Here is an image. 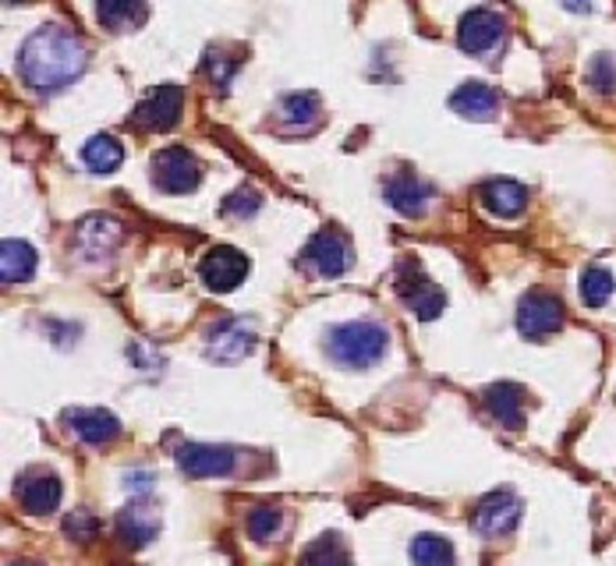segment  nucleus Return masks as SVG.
I'll return each mask as SVG.
<instances>
[{
  "label": "nucleus",
  "mask_w": 616,
  "mask_h": 566,
  "mask_svg": "<svg viewBox=\"0 0 616 566\" xmlns=\"http://www.w3.org/2000/svg\"><path fill=\"white\" fill-rule=\"evenodd\" d=\"M89 64V47L64 25H43L18 50V75L36 92H57L72 86Z\"/></svg>",
  "instance_id": "obj_1"
},
{
  "label": "nucleus",
  "mask_w": 616,
  "mask_h": 566,
  "mask_svg": "<svg viewBox=\"0 0 616 566\" xmlns=\"http://www.w3.org/2000/svg\"><path fill=\"white\" fill-rule=\"evenodd\" d=\"M390 347V333L380 322L358 319V322H341L326 336V355L344 369H372Z\"/></svg>",
  "instance_id": "obj_2"
},
{
  "label": "nucleus",
  "mask_w": 616,
  "mask_h": 566,
  "mask_svg": "<svg viewBox=\"0 0 616 566\" xmlns=\"http://www.w3.org/2000/svg\"><path fill=\"white\" fill-rule=\"evenodd\" d=\"M301 266L312 276L337 280L351 269V241H347L341 227H323V231L308 237V245L301 252Z\"/></svg>",
  "instance_id": "obj_3"
},
{
  "label": "nucleus",
  "mask_w": 616,
  "mask_h": 566,
  "mask_svg": "<svg viewBox=\"0 0 616 566\" xmlns=\"http://www.w3.org/2000/svg\"><path fill=\"white\" fill-rule=\"evenodd\" d=\"M397 294H400V301H405L422 322L439 319V316H444V308H447V294L422 273V266L414 259H400L397 262Z\"/></svg>",
  "instance_id": "obj_4"
},
{
  "label": "nucleus",
  "mask_w": 616,
  "mask_h": 566,
  "mask_svg": "<svg viewBox=\"0 0 616 566\" xmlns=\"http://www.w3.org/2000/svg\"><path fill=\"white\" fill-rule=\"evenodd\" d=\"M150 178L159 192L167 195H189L203 181V164L184 150V145H170V150H159L153 156V167H150Z\"/></svg>",
  "instance_id": "obj_5"
},
{
  "label": "nucleus",
  "mask_w": 616,
  "mask_h": 566,
  "mask_svg": "<svg viewBox=\"0 0 616 566\" xmlns=\"http://www.w3.org/2000/svg\"><path fill=\"white\" fill-rule=\"evenodd\" d=\"M248 269H252V262L245 252H238L231 245H217L203 255V262H198V280L206 283V291L227 294L245 283Z\"/></svg>",
  "instance_id": "obj_6"
},
{
  "label": "nucleus",
  "mask_w": 616,
  "mask_h": 566,
  "mask_svg": "<svg viewBox=\"0 0 616 566\" xmlns=\"http://www.w3.org/2000/svg\"><path fill=\"white\" fill-rule=\"evenodd\" d=\"M564 326V301L549 291H528L517 305V330L528 340H542V336L556 333Z\"/></svg>",
  "instance_id": "obj_7"
},
{
  "label": "nucleus",
  "mask_w": 616,
  "mask_h": 566,
  "mask_svg": "<svg viewBox=\"0 0 616 566\" xmlns=\"http://www.w3.org/2000/svg\"><path fill=\"white\" fill-rule=\"evenodd\" d=\"M184 114V92L178 86H159L131 111V125L142 131H170Z\"/></svg>",
  "instance_id": "obj_8"
},
{
  "label": "nucleus",
  "mask_w": 616,
  "mask_h": 566,
  "mask_svg": "<svg viewBox=\"0 0 616 566\" xmlns=\"http://www.w3.org/2000/svg\"><path fill=\"white\" fill-rule=\"evenodd\" d=\"M256 347V330L245 319H220L217 326L206 333V355L220 365H234Z\"/></svg>",
  "instance_id": "obj_9"
},
{
  "label": "nucleus",
  "mask_w": 616,
  "mask_h": 566,
  "mask_svg": "<svg viewBox=\"0 0 616 566\" xmlns=\"http://www.w3.org/2000/svg\"><path fill=\"white\" fill-rule=\"evenodd\" d=\"M503 36H506V22L492 8L467 11V15L461 18V25H458V43L467 53H475V57H482V53H489V50H497L503 43Z\"/></svg>",
  "instance_id": "obj_10"
},
{
  "label": "nucleus",
  "mask_w": 616,
  "mask_h": 566,
  "mask_svg": "<svg viewBox=\"0 0 616 566\" xmlns=\"http://www.w3.org/2000/svg\"><path fill=\"white\" fill-rule=\"evenodd\" d=\"M517 520H521V500L506 489L489 492L486 500L475 506V531L486 538L511 535L517 528Z\"/></svg>",
  "instance_id": "obj_11"
},
{
  "label": "nucleus",
  "mask_w": 616,
  "mask_h": 566,
  "mask_svg": "<svg viewBox=\"0 0 616 566\" xmlns=\"http://www.w3.org/2000/svg\"><path fill=\"white\" fill-rule=\"evenodd\" d=\"M234 450L231 447H209V442H184L178 450V467L189 478H220L234 471Z\"/></svg>",
  "instance_id": "obj_12"
},
{
  "label": "nucleus",
  "mask_w": 616,
  "mask_h": 566,
  "mask_svg": "<svg viewBox=\"0 0 616 566\" xmlns=\"http://www.w3.org/2000/svg\"><path fill=\"white\" fill-rule=\"evenodd\" d=\"M61 492L64 489H61L57 475H50L43 467L25 471L15 485V496H18L25 514H53V510L61 506Z\"/></svg>",
  "instance_id": "obj_13"
},
{
  "label": "nucleus",
  "mask_w": 616,
  "mask_h": 566,
  "mask_svg": "<svg viewBox=\"0 0 616 566\" xmlns=\"http://www.w3.org/2000/svg\"><path fill=\"white\" fill-rule=\"evenodd\" d=\"M383 192H386V202H390L397 213H405V217H422L428 202H433V188L411 170H397L394 178H386Z\"/></svg>",
  "instance_id": "obj_14"
},
{
  "label": "nucleus",
  "mask_w": 616,
  "mask_h": 566,
  "mask_svg": "<svg viewBox=\"0 0 616 566\" xmlns=\"http://www.w3.org/2000/svg\"><path fill=\"white\" fill-rule=\"evenodd\" d=\"M64 422H68V428L86 442V447H106V442H114L120 436V422L103 408L68 411V414H64Z\"/></svg>",
  "instance_id": "obj_15"
},
{
  "label": "nucleus",
  "mask_w": 616,
  "mask_h": 566,
  "mask_svg": "<svg viewBox=\"0 0 616 566\" xmlns=\"http://www.w3.org/2000/svg\"><path fill=\"white\" fill-rule=\"evenodd\" d=\"M120 245V223L114 217H89L78 223L75 231V248L86 259H103Z\"/></svg>",
  "instance_id": "obj_16"
},
{
  "label": "nucleus",
  "mask_w": 616,
  "mask_h": 566,
  "mask_svg": "<svg viewBox=\"0 0 616 566\" xmlns=\"http://www.w3.org/2000/svg\"><path fill=\"white\" fill-rule=\"evenodd\" d=\"M450 111L467 120H489L500 111V92L486 82H464L450 92Z\"/></svg>",
  "instance_id": "obj_17"
},
{
  "label": "nucleus",
  "mask_w": 616,
  "mask_h": 566,
  "mask_svg": "<svg viewBox=\"0 0 616 566\" xmlns=\"http://www.w3.org/2000/svg\"><path fill=\"white\" fill-rule=\"evenodd\" d=\"M482 206H486L492 217H521L528 206V188L517 184L511 178H492L482 184Z\"/></svg>",
  "instance_id": "obj_18"
},
{
  "label": "nucleus",
  "mask_w": 616,
  "mask_h": 566,
  "mask_svg": "<svg viewBox=\"0 0 616 566\" xmlns=\"http://www.w3.org/2000/svg\"><path fill=\"white\" fill-rule=\"evenodd\" d=\"M482 400H486V411L497 417L503 428H521V425H525V389H521V386L497 383V386H489L486 394H482Z\"/></svg>",
  "instance_id": "obj_19"
},
{
  "label": "nucleus",
  "mask_w": 616,
  "mask_h": 566,
  "mask_svg": "<svg viewBox=\"0 0 616 566\" xmlns=\"http://www.w3.org/2000/svg\"><path fill=\"white\" fill-rule=\"evenodd\" d=\"M117 535H120V542H125V545L142 549L159 535V517L153 514L150 506H128V510H120V514H117Z\"/></svg>",
  "instance_id": "obj_20"
},
{
  "label": "nucleus",
  "mask_w": 616,
  "mask_h": 566,
  "mask_svg": "<svg viewBox=\"0 0 616 566\" xmlns=\"http://www.w3.org/2000/svg\"><path fill=\"white\" fill-rule=\"evenodd\" d=\"M323 117V106H319L316 92H291L280 103V125L291 131H312Z\"/></svg>",
  "instance_id": "obj_21"
},
{
  "label": "nucleus",
  "mask_w": 616,
  "mask_h": 566,
  "mask_svg": "<svg viewBox=\"0 0 616 566\" xmlns=\"http://www.w3.org/2000/svg\"><path fill=\"white\" fill-rule=\"evenodd\" d=\"M97 18L111 33L139 29L145 22V0H97Z\"/></svg>",
  "instance_id": "obj_22"
},
{
  "label": "nucleus",
  "mask_w": 616,
  "mask_h": 566,
  "mask_svg": "<svg viewBox=\"0 0 616 566\" xmlns=\"http://www.w3.org/2000/svg\"><path fill=\"white\" fill-rule=\"evenodd\" d=\"M33 273H36V248L25 245V241L8 237L0 245V276H4V283H25L33 280Z\"/></svg>",
  "instance_id": "obj_23"
},
{
  "label": "nucleus",
  "mask_w": 616,
  "mask_h": 566,
  "mask_svg": "<svg viewBox=\"0 0 616 566\" xmlns=\"http://www.w3.org/2000/svg\"><path fill=\"white\" fill-rule=\"evenodd\" d=\"M82 164L89 173H114L125 164V145H120L114 134H97L82 145Z\"/></svg>",
  "instance_id": "obj_24"
},
{
  "label": "nucleus",
  "mask_w": 616,
  "mask_h": 566,
  "mask_svg": "<svg viewBox=\"0 0 616 566\" xmlns=\"http://www.w3.org/2000/svg\"><path fill=\"white\" fill-rule=\"evenodd\" d=\"M408 552L414 566H453V559H458L444 535H419Z\"/></svg>",
  "instance_id": "obj_25"
},
{
  "label": "nucleus",
  "mask_w": 616,
  "mask_h": 566,
  "mask_svg": "<svg viewBox=\"0 0 616 566\" xmlns=\"http://www.w3.org/2000/svg\"><path fill=\"white\" fill-rule=\"evenodd\" d=\"M578 291H581V301L588 308H602L609 298H613V291H616V280L606 266H588L581 280H578Z\"/></svg>",
  "instance_id": "obj_26"
},
{
  "label": "nucleus",
  "mask_w": 616,
  "mask_h": 566,
  "mask_svg": "<svg viewBox=\"0 0 616 566\" xmlns=\"http://www.w3.org/2000/svg\"><path fill=\"white\" fill-rule=\"evenodd\" d=\"M298 566H355V563H351V556H347V549L341 545L337 535H323L301 552Z\"/></svg>",
  "instance_id": "obj_27"
},
{
  "label": "nucleus",
  "mask_w": 616,
  "mask_h": 566,
  "mask_svg": "<svg viewBox=\"0 0 616 566\" xmlns=\"http://www.w3.org/2000/svg\"><path fill=\"white\" fill-rule=\"evenodd\" d=\"M248 535L256 538V542H273V538L284 531V514H280L277 506H256L245 520Z\"/></svg>",
  "instance_id": "obj_28"
},
{
  "label": "nucleus",
  "mask_w": 616,
  "mask_h": 566,
  "mask_svg": "<svg viewBox=\"0 0 616 566\" xmlns=\"http://www.w3.org/2000/svg\"><path fill=\"white\" fill-rule=\"evenodd\" d=\"M588 86L602 97H613L616 92V57L613 53H595L592 61H588Z\"/></svg>",
  "instance_id": "obj_29"
},
{
  "label": "nucleus",
  "mask_w": 616,
  "mask_h": 566,
  "mask_svg": "<svg viewBox=\"0 0 616 566\" xmlns=\"http://www.w3.org/2000/svg\"><path fill=\"white\" fill-rule=\"evenodd\" d=\"M259 206H262V195L256 192V188H238V192H231L223 198L220 213L231 220H245V217H256Z\"/></svg>",
  "instance_id": "obj_30"
},
{
  "label": "nucleus",
  "mask_w": 616,
  "mask_h": 566,
  "mask_svg": "<svg viewBox=\"0 0 616 566\" xmlns=\"http://www.w3.org/2000/svg\"><path fill=\"white\" fill-rule=\"evenodd\" d=\"M64 531H68L75 542H92L97 531H100V524H97V517H92V514H86V510H75V514L64 517Z\"/></svg>",
  "instance_id": "obj_31"
},
{
  "label": "nucleus",
  "mask_w": 616,
  "mask_h": 566,
  "mask_svg": "<svg viewBox=\"0 0 616 566\" xmlns=\"http://www.w3.org/2000/svg\"><path fill=\"white\" fill-rule=\"evenodd\" d=\"M206 67H209V78H213V82H217V89L223 92L227 86H231V78H234V61L231 64H223V57H220V53H209V57H206Z\"/></svg>",
  "instance_id": "obj_32"
},
{
  "label": "nucleus",
  "mask_w": 616,
  "mask_h": 566,
  "mask_svg": "<svg viewBox=\"0 0 616 566\" xmlns=\"http://www.w3.org/2000/svg\"><path fill=\"white\" fill-rule=\"evenodd\" d=\"M153 489V475H145V471H136V475H128V492H150Z\"/></svg>",
  "instance_id": "obj_33"
},
{
  "label": "nucleus",
  "mask_w": 616,
  "mask_h": 566,
  "mask_svg": "<svg viewBox=\"0 0 616 566\" xmlns=\"http://www.w3.org/2000/svg\"><path fill=\"white\" fill-rule=\"evenodd\" d=\"M564 8L574 11V15H592V11H595V0H564Z\"/></svg>",
  "instance_id": "obj_34"
},
{
  "label": "nucleus",
  "mask_w": 616,
  "mask_h": 566,
  "mask_svg": "<svg viewBox=\"0 0 616 566\" xmlns=\"http://www.w3.org/2000/svg\"><path fill=\"white\" fill-rule=\"evenodd\" d=\"M8 566H36V563H29V559H18V563H8Z\"/></svg>",
  "instance_id": "obj_35"
},
{
  "label": "nucleus",
  "mask_w": 616,
  "mask_h": 566,
  "mask_svg": "<svg viewBox=\"0 0 616 566\" xmlns=\"http://www.w3.org/2000/svg\"><path fill=\"white\" fill-rule=\"evenodd\" d=\"M4 4H15V0H4Z\"/></svg>",
  "instance_id": "obj_36"
}]
</instances>
